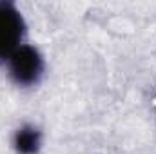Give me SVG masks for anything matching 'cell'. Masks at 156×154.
Returning <instances> with one entry per match:
<instances>
[{"label":"cell","instance_id":"2","mask_svg":"<svg viewBox=\"0 0 156 154\" xmlns=\"http://www.w3.org/2000/svg\"><path fill=\"white\" fill-rule=\"evenodd\" d=\"M26 31L27 24L18 5L11 0H0V62H7V58L22 45Z\"/></svg>","mask_w":156,"mask_h":154},{"label":"cell","instance_id":"1","mask_svg":"<svg viewBox=\"0 0 156 154\" xmlns=\"http://www.w3.org/2000/svg\"><path fill=\"white\" fill-rule=\"evenodd\" d=\"M45 71V62L38 49L31 44H22L7 58V73L18 87H35Z\"/></svg>","mask_w":156,"mask_h":154},{"label":"cell","instance_id":"3","mask_svg":"<svg viewBox=\"0 0 156 154\" xmlns=\"http://www.w3.org/2000/svg\"><path fill=\"white\" fill-rule=\"evenodd\" d=\"M42 147V131L33 123L20 125L13 134V149L16 154H38Z\"/></svg>","mask_w":156,"mask_h":154}]
</instances>
